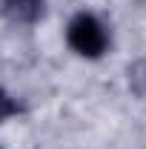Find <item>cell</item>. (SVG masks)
<instances>
[{
    "label": "cell",
    "instance_id": "6da1fadb",
    "mask_svg": "<svg viewBox=\"0 0 146 149\" xmlns=\"http://www.w3.org/2000/svg\"><path fill=\"white\" fill-rule=\"evenodd\" d=\"M66 43L80 57H100L106 52V46H109V35H106V26L95 15L80 12L66 26Z\"/></svg>",
    "mask_w": 146,
    "mask_h": 149
},
{
    "label": "cell",
    "instance_id": "7a4b0ae2",
    "mask_svg": "<svg viewBox=\"0 0 146 149\" xmlns=\"http://www.w3.org/2000/svg\"><path fill=\"white\" fill-rule=\"evenodd\" d=\"M17 112H20V106H17V103H15L6 92H0V123H3L9 115H17Z\"/></svg>",
    "mask_w": 146,
    "mask_h": 149
}]
</instances>
